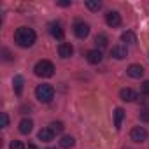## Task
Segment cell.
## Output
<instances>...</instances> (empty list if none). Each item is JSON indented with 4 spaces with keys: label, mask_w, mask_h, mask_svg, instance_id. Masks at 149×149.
<instances>
[{
    "label": "cell",
    "mask_w": 149,
    "mask_h": 149,
    "mask_svg": "<svg viewBox=\"0 0 149 149\" xmlns=\"http://www.w3.org/2000/svg\"><path fill=\"white\" fill-rule=\"evenodd\" d=\"M35 39H37L35 32L32 28H28V26H19L16 30V33H14V40H16V44L19 47H30V46H33Z\"/></svg>",
    "instance_id": "1"
},
{
    "label": "cell",
    "mask_w": 149,
    "mask_h": 149,
    "mask_svg": "<svg viewBox=\"0 0 149 149\" xmlns=\"http://www.w3.org/2000/svg\"><path fill=\"white\" fill-rule=\"evenodd\" d=\"M35 97L42 104H49L54 98V88L51 84H39L35 88Z\"/></svg>",
    "instance_id": "2"
},
{
    "label": "cell",
    "mask_w": 149,
    "mask_h": 149,
    "mask_svg": "<svg viewBox=\"0 0 149 149\" xmlns=\"http://www.w3.org/2000/svg\"><path fill=\"white\" fill-rule=\"evenodd\" d=\"M33 70H35V76H39V77H51L54 74V65L49 60H40L35 63Z\"/></svg>",
    "instance_id": "3"
},
{
    "label": "cell",
    "mask_w": 149,
    "mask_h": 149,
    "mask_svg": "<svg viewBox=\"0 0 149 149\" xmlns=\"http://www.w3.org/2000/svg\"><path fill=\"white\" fill-rule=\"evenodd\" d=\"M74 33L79 39H86L90 35V25L84 23V21H76V25H74Z\"/></svg>",
    "instance_id": "4"
},
{
    "label": "cell",
    "mask_w": 149,
    "mask_h": 149,
    "mask_svg": "<svg viewBox=\"0 0 149 149\" xmlns=\"http://www.w3.org/2000/svg\"><path fill=\"white\" fill-rule=\"evenodd\" d=\"M130 137H132L133 142H139V144H140V142H146L149 135H147V130H146V128H142V126H135V128L132 130Z\"/></svg>",
    "instance_id": "5"
},
{
    "label": "cell",
    "mask_w": 149,
    "mask_h": 149,
    "mask_svg": "<svg viewBox=\"0 0 149 149\" xmlns=\"http://www.w3.org/2000/svg\"><path fill=\"white\" fill-rule=\"evenodd\" d=\"M105 23H107L109 26H112V28L119 26V25H121V14H119L118 11H109V13L105 14Z\"/></svg>",
    "instance_id": "6"
},
{
    "label": "cell",
    "mask_w": 149,
    "mask_h": 149,
    "mask_svg": "<svg viewBox=\"0 0 149 149\" xmlns=\"http://www.w3.org/2000/svg\"><path fill=\"white\" fill-rule=\"evenodd\" d=\"M119 98H121L123 102H135V100L139 98V95H137V91L132 90V88H123V90L119 91Z\"/></svg>",
    "instance_id": "7"
},
{
    "label": "cell",
    "mask_w": 149,
    "mask_h": 149,
    "mask_svg": "<svg viewBox=\"0 0 149 149\" xmlns=\"http://www.w3.org/2000/svg\"><path fill=\"white\" fill-rule=\"evenodd\" d=\"M126 74H128L130 77H133V79H140L144 76V67L142 65H137V63H132L126 68Z\"/></svg>",
    "instance_id": "8"
},
{
    "label": "cell",
    "mask_w": 149,
    "mask_h": 149,
    "mask_svg": "<svg viewBox=\"0 0 149 149\" xmlns=\"http://www.w3.org/2000/svg\"><path fill=\"white\" fill-rule=\"evenodd\" d=\"M111 56L116 58V60H125V58L128 56V49H126V46H121V44L114 46V47L111 49Z\"/></svg>",
    "instance_id": "9"
},
{
    "label": "cell",
    "mask_w": 149,
    "mask_h": 149,
    "mask_svg": "<svg viewBox=\"0 0 149 149\" xmlns=\"http://www.w3.org/2000/svg\"><path fill=\"white\" fill-rule=\"evenodd\" d=\"M58 54H60L61 58H70V56L74 54V47H72V44H68V42H61V44L58 46Z\"/></svg>",
    "instance_id": "10"
},
{
    "label": "cell",
    "mask_w": 149,
    "mask_h": 149,
    "mask_svg": "<svg viewBox=\"0 0 149 149\" xmlns=\"http://www.w3.org/2000/svg\"><path fill=\"white\" fill-rule=\"evenodd\" d=\"M102 58H104V56H102V51H100V49H91V51L86 53V60H88L90 63H93V65L100 63Z\"/></svg>",
    "instance_id": "11"
},
{
    "label": "cell",
    "mask_w": 149,
    "mask_h": 149,
    "mask_svg": "<svg viewBox=\"0 0 149 149\" xmlns=\"http://www.w3.org/2000/svg\"><path fill=\"white\" fill-rule=\"evenodd\" d=\"M49 32H51V35H53L54 39H58V40H61L63 35H65V32H63V28H61L60 23H51V25H49Z\"/></svg>",
    "instance_id": "12"
},
{
    "label": "cell",
    "mask_w": 149,
    "mask_h": 149,
    "mask_svg": "<svg viewBox=\"0 0 149 149\" xmlns=\"http://www.w3.org/2000/svg\"><path fill=\"white\" fill-rule=\"evenodd\" d=\"M123 119H125V111H123L121 107L114 109V128H116V130H121Z\"/></svg>",
    "instance_id": "13"
},
{
    "label": "cell",
    "mask_w": 149,
    "mask_h": 149,
    "mask_svg": "<svg viewBox=\"0 0 149 149\" xmlns=\"http://www.w3.org/2000/svg\"><path fill=\"white\" fill-rule=\"evenodd\" d=\"M53 137H54V132H53L51 128H40V130H39V140H42V142H51Z\"/></svg>",
    "instance_id": "14"
},
{
    "label": "cell",
    "mask_w": 149,
    "mask_h": 149,
    "mask_svg": "<svg viewBox=\"0 0 149 149\" xmlns=\"http://www.w3.org/2000/svg\"><path fill=\"white\" fill-rule=\"evenodd\" d=\"M32 130H33V121H32V119L25 118V119H21V121H19V132H21V133H25V135H26V133H30Z\"/></svg>",
    "instance_id": "15"
},
{
    "label": "cell",
    "mask_w": 149,
    "mask_h": 149,
    "mask_svg": "<svg viewBox=\"0 0 149 149\" xmlns=\"http://www.w3.org/2000/svg\"><path fill=\"white\" fill-rule=\"evenodd\" d=\"M121 40H123V42H126V44H135V42H137V37H135V33H133V32L126 30V32H123V33H121Z\"/></svg>",
    "instance_id": "16"
},
{
    "label": "cell",
    "mask_w": 149,
    "mask_h": 149,
    "mask_svg": "<svg viewBox=\"0 0 149 149\" xmlns=\"http://www.w3.org/2000/svg\"><path fill=\"white\" fill-rule=\"evenodd\" d=\"M95 44H97V47H98V49H104V47H107V44H109V39H107V35H104V33H98V35L95 37Z\"/></svg>",
    "instance_id": "17"
},
{
    "label": "cell",
    "mask_w": 149,
    "mask_h": 149,
    "mask_svg": "<svg viewBox=\"0 0 149 149\" xmlns=\"http://www.w3.org/2000/svg\"><path fill=\"white\" fill-rule=\"evenodd\" d=\"M74 144H76V140H74V137H70V135H65V137L60 139V147H63V149H68Z\"/></svg>",
    "instance_id": "18"
},
{
    "label": "cell",
    "mask_w": 149,
    "mask_h": 149,
    "mask_svg": "<svg viewBox=\"0 0 149 149\" xmlns=\"http://www.w3.org/2000/svg\"><path fill=\"white\" fill-rule=\"evenodd\" d=\"M13 84H14L16 95H21V93H23V77H21V76H16L14 81H13Z\"/></svg>",
    "instance_id": "19"
},
{
    "label": "cell",
    "mask_w": 149,
    "mask_h": 149,
    "mask_svg": "<svg viewBox=\"0 0 149 149\" xmlns=\"http://www.w3.org/2000/svg\"><path fill=\"white\" fill-rule=\"evenodd\" d=\"M86 7H88L90 11L97 13V11L102 9V2H98V0H86Z\"/></svg>",
    "instance_id": "20"
},
{
    "label": "cell",
    "mask_w": 149,
    "mask_h": 149,
    "mask_svg": "<svg viewBox=\"0 0 149 149\" xmlns=\"http://www.w3.org/2000/svg\"><path fill=\"white\" fill-rule=\"evenodd\" d=\"M51 130H53L54 133H61V132L65 130V126H63L61 121H53V123H51Z\"/></svg>",
    "instance_id": "21"
},
{
    "label": "cell",
    "mask_w": 149,
    "mask_h": 149,
    "mask_svg": "<svg viewBox=\"0 0 149 149\" xmlns=\"http://www.w3.org/2000/svg\"><path fill=\"white\" fill-rule=\"evenodd\" d=\"M9 149H26V146L21 140H13L11 146H9Z\"/></svg>",
    "instance_id": "22"
},
{
    "label": "cell",
    "mask_w": 149,
    "mask_h": 149,
    "mask_svg": "<svg viewBox=\"0 0 149 149\" xmlns=\"http://www.w3.org/2000/svg\"><path fill=\"white\" fill-rule=\"evenodd\" d=\"M139 118H140V121L149 123V109H142V111H140V114H139Z\"/></svg>",
    "instance_id": "23"
},
{
    "label": "cell",
    "mask_w": 149,
    "mask_h": 149,
    "mask_svg": "<svg viewBox=\"0 0 149 149\" xmlns=\"http://www.w3.org/2000/svg\"><path fill=\"white\" fill-rule=\"evenodd\" d=\"M140 91H142L144 95H149V81H144V83L140 84Z\"/></svg>",
    "instance_id": "24"
},
{
    "label": "cell",
    "mask_w": 149,
    "mask_h": 149,
    "mask_svg": "<svg viewBox=\"0 0 149 149\" xmlns=\"http://www.w3.org/2000/svg\"><path fill=\"white\" fill-rule=\"evenodd\" d=\"M9 126V116L7 112H2V128H7Z\"/></svg>",
    "instance_id": "25"
},
{
    "label": "cell",
    "mask_w": 149,
    "mask_h": 149,
    "mask_svg": "<svg viewBox=\"0 0 149 149\" xmlns=\"http://www.w3.org/2000/svg\"><path fill=\"white\" fill-rule=\"evenodd\" d=\"M58 6H60V7H68V6H70V2H68V0H60Z\"/></svg>",
    "instance_id": "26"
},
{
    "label": "cell",
    "mask_w": 149,
    "mask_h": 149,
    "mask_svg": "<svg viewBox=\"0 0 149 149\" xmlns=\"http://www.w3.org/2000/svg\"><path fill=\"white\" fill-rule=\"evenodd\" d=\"M26 149H37V146H35V144H28V147H26Z\"/></svg>",
    "instance_id": "27"
}]
</instances>
